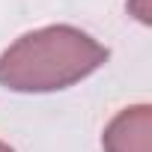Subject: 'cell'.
Instances as JSON below:
<instances>
[{
    "mask_svg": "<svg viewBox=\"0 0 152 152\" xmlns=\"http://www.w3.org/2000/svg\"><path fill=\"white\" fill-rule=\"evenodd\" d=\"M104 60L107 48L90 33L69 24H51L24 33L0 54V87L12 93L66 90L102 69Z\"/></svg>",
    "mask_w": 152,
    "mask_h": 152,
    "instance_id": "1",
    "label": "cell"
},
{
    "mask_svg": "<svg viewBox=\"0 0 152 152\" xmlns=\"http://www.w3.org/2000/svg\"><path fill=\"white\" fill-rule=\"evenodd\" d=\"M104 152H152V107L134 104L119 110L104 134H102Z\"/></svg>",
    "mask_w": 152,
    "mask_h": 152,
    "instance_id": "2",
    "label": "cell"
},
{
    "mask_svg": "<svg viewBox=\"0 0 152 152\" xmlns=\"http://www.w3.org/2000/svg\"><path fill=\"white\" fill-rule=\"evenodd\" d=\"M128 12L140 24H152V3L149 0H128Z\"/></svg>",
    "mask_w": 152,
    "mask_h": 152,
    "instance_id": "3",
    "label": "cell"
},
{
    "mask_svg": "<svg viewBox=\"0 0 152 152\" xmlns=\"http://www.w3.org/2000/svg\"><path fill=\"white\" fill-rule=\"evenodd\" d=\"M0 152H12V149H9V146H6L3 140H0Z\"/></svg>",
    "mask_w": 152,
    "mask_h": 152,
    "instance_id": "4",
    "label": "cell"
}]
</instances>
